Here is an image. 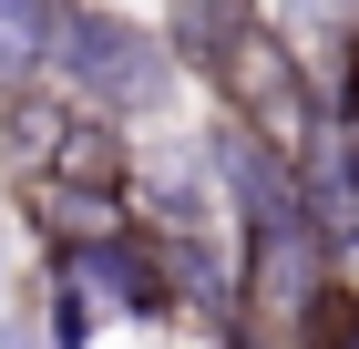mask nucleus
<instances>
[{
    "label": "nucleus",
    "mask_w": 359,
    "mask_h": 349,
    "mask_svg": "<svg viewBox=\"0 0 359 349\" xmlns=\"http://www.w3.org/2000/svg\"><path fill=\"white\" fill-rule=\"evenodd\" d=\"M175 82H185V62H175V41L154 21L113 11V0H72V11H62L52 93L72 113H93V124H154V113L175 103Z\"/></svg>",
    "instance_id": "nucleus-1"
},
{
    "label": "nucleus",
    "mask_w": 359,
    "mask_h": 349,
    "mask_svg": "<svg viewBox=\"0 0 359 349\" xmlns=\"http://www.w3.org/2000/svg\"><path fill=\"white\" fill-rule=\"evenodd\" d=\"M72 0H0V103L11 93H41L52 82V41Z\"/></svg>",
    "instance_id": "nucleus-2"
},
{
    "label": "nucleus",
    "mask_w": 359,
    "mask_h": 349,
    "mask_svg": "<svg viewBox=\"0 0 359 349\" xmlns=\"http://www.w3.org/2000/svg\"><path fill=\"white\" fill-rule=\"evenodd\" d=\"M93 329H103V308H93V288L52 268V308H41V339H52V349H93Z\"/></svg>",
    "instance_id": "nucleus-3"
},
{
    "label": "nucleus",
    "mask_w": 359,
    "mask_h": 349,
    "mask_svg": "<svg viewBox=\"0 0 359 349\" xmlns=\"http://www.w3.org/2000/svg\"><path fill=\"white\" fill-rule=\"evenodd\" d=\"M0 349H41V339H31V319H0Z\"/></svg>",
    "instance_id": "nucleus-4"
},
{
    "label": "nucleus",
    "mask_w": 359,
    "mask_h": 349,
    "mask_svg": "<svg viewBox=\"0 0 359 349\" xmlns=\"http://www.w3.org/2000/svg\"><path fill=\"white\" fill-rule=\"evenodd\" d=\"M0 288H11V237H0Z\"/></svg>",
    "instance_id": "nucleus-5"
}]
</instances>
